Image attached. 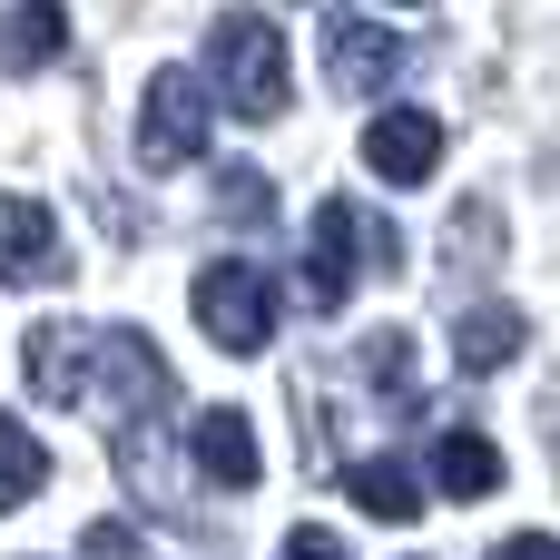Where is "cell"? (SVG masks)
<instances>
[{
  "label": "cell",
  "instance_id": "cell-1",
  "mask_svg": "<svg viewBox=\"0 0 560 560\" xmlns=\"http://www.w3.org/2000/svg\"><path fill=\"white\" fill-rule=\"evenodd\" d=\"M20 364H30V384H39L49 404L108 413V423H128V433L167 404V364H158V345L128 335V325H39Z\"/></svg>",
  "mask_w": 560,
  "mask_h": 560
},
{
  "label": "cell",
  "instance_id": "cell-2",
  "mask_svg": "<svg viewBox=\"0 0 560 560\" xmlns=\"http://www.w3.org/2000/svg\"><path fill=\"white\" fill-rule=\"evenodd\" d=\"M207 79H217V98H226L236 118H256V128L295 108L285 30H276L266 10H217V30H207Z\"/></svg>",
  "mask_w": 560,
  "mask_h": 560
},
{
  "label": "cell",
  "instance_id": "cell-3",
  "mask_svg": "<svg viewBox=\"0 0 560 560\" xmlns=\"http://www.w3.org/2000/svg\"><path fill=\"white\" fill-rule=\"evenodd\" d=\"M364 256H374V266H394V256H404V246H394V226H374L354 197H325V207H315V236H305V305H315V315H335V305L354 295Z\"/></svg>",
  "mask_w": 560,
  "mask_h": 560
},
{
  "label": "cell",
  "instance_id": "cell-4",
  "mask_svg": "<svg viewBox=\"0 0 560 560\" xmlns=\"http://www.w3.org/2000/svg\"><path fill=\"white\" fill-rule=\"evenodd\" d=\"M187 305H197V325H207L217 354H266V345H276V276H266V266L217 256V266L187 285Z\"/></svg>",
  "mask_w": 560,
  "mask_h": 560
},
{
  "label": "cell",
  "instance_id": "cell-5",
  "mask_svg": "<svg viewBox=\"0 0 560 560\" xmlns=\"http://www.w3.org/2000/svg\"><path fill=\"white\" fill-rule=\"evenodd\" d=\"M207 79L197 69H158L148 89H138V167H187V158H207Z\"/></svg>",
  "mask_w": 560,
  "mask_h": 560
},
{
  "label": "cell",
  "instance_id": "cell-6",
  "mask_svg": "<svg viewBox=\"0 0 560 560\" xmlns=\"http://www.w3.org/2000/svg\"><path fill=\"white\" fill-rule=\"evenodd\" d=\"M364 167H374L384 187H423V177L443 167V118H433V108H374V118H364Z\"/></svg>",
  "mask_w": 560,
  "mask_h": 560
},
{
  "label": "cell",
  "instance_id": "cell-7",
  "mask_svg": "<svg viewBox=\"0 0 560 560\" xmlns=\"http://www.w3.org/2000/svg\"><path fill=\"white\" fill-rule=\"evenodd\" d=\"M325 69H335V89H345V98H384V89H394V69H404V39H394V30H374L364 10H335V20H325Z\"/></svg>",
  "mask_w": 560,
  "mask_h": 560
},
{
  "label": "cell",
  "instance_id": "cell-8",
  "mask_svg": "<svg viewBox=\"0 0 560 560\" xmlns=\"http://www.w3.org/2000/svg\"><path fill=\"white\" fill-rule=\"evenodd\" d=\"M59 217L20 187H0V285H59Z\"/></svg>",
  "mask_w": 560,
  "mask_h": 560
},
{
  "label": "cell",
  "instance_id": "cell-9",
  "mask_svg": "<svg viewBox=\"0 0 560 560\" xmlns=\"http://www.w3.org/2000/svg\"><path fill=\"white\" fill-rule=\"evenodd\" d=\"M187 453H197V472H207L217 492H256V472H266V453H256V423H246L236 404L197 413V423H187Z\"/></svg>",
  "mask_w": 560,
  "mask_h": 560
},
{
  "label": "cell",
  "instance_id": "cell-10",
  "mask_svg": "<svg viewBox=\"0 0 560 560\" xmlns=\"http://www.w3.org/2000/svg\"><path fill=\"white\" fill-rule=\"evenodd\" d=\"M69 49V10L59 0H10L0 10V69H49Z\"/></svg>",
  "mask_w": 560,
  "mask_h": 560
},
{
  "label": "cell",
  "instance_id": "cell-11",
  "mask_svg": "<svg viewBox=\"0 0 560 560\" xmlns=\"http://www.w3.org/2000/svg\"><path fill=\"white\" fill-rule=\"evenodd\" d=\"M522 335H532L522 305H472V315L453 325V364H463V374H502V364L522 354Z\"/></svg>",
  "mask_w": 560,
  "mask_h": 560
},
{
  "label": "cell",
  "instance_id": "cell-12",
  "mask_svg": "<svg viewBox=\"0 0 560 560\" xmlns=\"http://www.w3.org/2000/svg\"><path fill=\"white\" fill-rule=\"evenodd\" d=\"M433 482H443V502H482V492H502V453H492L472 423H453V433L433 443Z\"/></svg>",
  "mask_w": 560,
  "mask_h": 560
},
{
  "label": "cell",
  "instance_id": "cell-13",
  "mask_svg": "<svg viewBox=\"0 0 560 560\" xmlns=\"http://www.w3.org/2000/svg\"><path fill=\"white\" fill-rule=\"evenodd\" d=\"M345 482H354V502H364L374 522H394V532H404V522H423V482H413L404 463H354Z\"/></svg>",
  "mask_w": 560,
  "mask_h": 560
},
{
  "label": "cell",
  "instance_id": "cell-14",
  "mask_svg": "<svg viewBox=\"0 0 560 560\" xmlns=\"http://www.w3.org/2000/svg\"><path fill=\"white\" fill-rule=\"evenodd\" d=\"M39 482H49V443H39L30 423H10V413H0V512H20Z\"/></svg>",
  "mask_w": 560,
  "mask_h": 560
},
{
  "label": "cell",
  "instance_id": "cell-15",
  "mask_svg": "<svg viewBox=\"0 0 560 560\" xmlns=\"http://www.w3.org/2000/svg\"><path fill=\"white\" fill-rule=\"evenodd\" d=\"M217 207H226V217H246V226H256V217H266V207H276V197H266V177H256V167H226V177H217Z\"/></svg>",
  "mask_w": 560,
  "mask_h": 560
},
{
  "label": "cell",
  "instance_id": "cell-16",
  "mask_svg": "<svg viewBox=\"0 0 560 560\" xmlns=\"http://www.w3.org/2000/svg\"><path fill=\"white\" fill-rule=\"evenodd\" d=\"M89 560H148V541L128 532V522H89V541H79Z\"/></svg>",
  "mask_w": 560,
  "mask_h": 560
},
{
  "label": "cell",
  "instance_id": "cell-17",
  "mask_svg": "<svg viewBox=\"0 0 560 560\" xmlns=\"http://www.w3.org/2000/svg\"><path fill=\"white\" fill-rule=\"evenodd\" d=\"M285 560H345V541H335V532H315V522H305V532H285Z\"/></svg>",
  "mask_w": 560,
  "mask_h": 560
},
{
  "label": "cell",
  "instance_id": "cell-18",
  "mask_svg": "<svg viewBox=\"0 0 560 560\" xmlns=\"http://www.w3.org/2000/svg\"><path fill=\"white\" fill-rule=\"evenodd\" d=\"M492 560H560V541H551V532H512Z\"/></svg>",
  "mask_w": 560,
  "mask_h": 560
}]
</instances>
